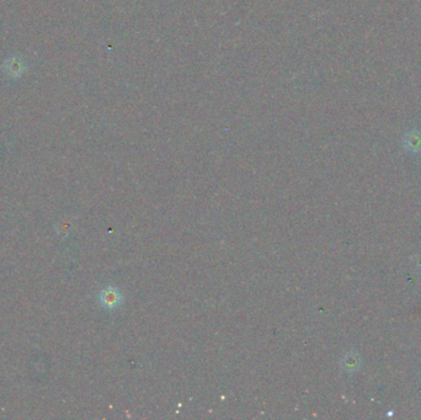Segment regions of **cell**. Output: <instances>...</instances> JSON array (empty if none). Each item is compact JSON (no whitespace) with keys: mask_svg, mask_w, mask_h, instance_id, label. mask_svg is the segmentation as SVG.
Here are the masks:
<instances>
[{"mask_svg":"<svg viewBox=\"0 0 421 420\" xmlns=\"http://www.w3.org/2000/svg\"><path fill=\"white\" fill-rule=\"evenodd\" d=\"M404 146L406 149L411 152H417L421 149V133L420 132H410L405 136Z\"/></svg>","mask_w":421,"mask_h":420,"instance_id":"3957f363","label":"cell"},{"mask_svg":"<svg viewBox=\"0 0 421 420\" xmlns=\"http://www.w3.org/2000/svg\"><path fill=\"white\" fill-rule=\"evenodd\" d=\"M24 62L21 59H19V58H11L5 64V69H7L8 74L15 75V77L21 74L24 72Z\"/></svg>","mask_w":421,"mask_h":420,"instance_id":"277c9868","label":"cell"},{"mask_svg":"<svg viewBox=\"0 0 421 420\" xmlns=\"http://www.w3.org/2000/svg\"><path fill=\"white\" fill-rule=\"evenodd\" d=\"M360 364H361V358H360L359 354H356V352L354 351L347 352L341 361L342 369H344L346 372H354V371H356L359 369Z\"/></svg>","mask_w":421,"mask_h":420,"instance_id":"7a4b0ae2","label":"cell"},{"mask_svg":"<svg viewBox=\"0 0 421 420\" xmlns=\"http://www.w3.org/2000/svg\"><path fill=\"white\" fill-rule=\"evenodd\" d=\"M121 300H122V296H121L120 291L115 287L105 288L100 294V302L109 309L116 308L117 306H120Z\"/></svg>","mask_w":421,"mask_h":420,"instance_id":"6da1fadb","label":"cell"}]
</instances>
